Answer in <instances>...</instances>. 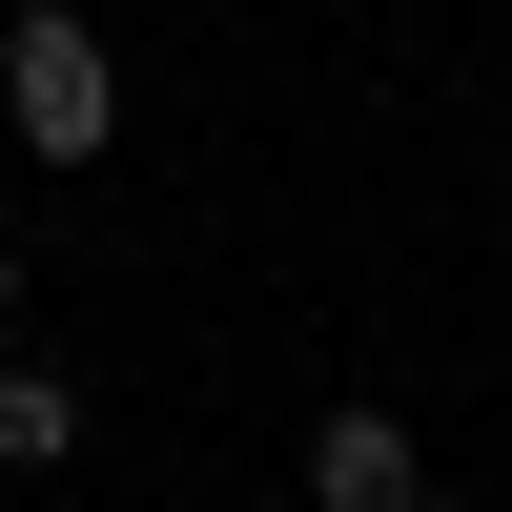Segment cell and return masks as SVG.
Masks as SVG:
<instances>
[{
    "label": "cell",
    "mask_w": 512,
    "mask_h": 512,
    "mask_svg": "<svg viewBox=\"0 0 512 512\" xmlns=\"http://www.w3.org/2000/svg\"><path fill=\"white\" fill-rule=\"evenodd\" d=\"M0 123H21L41 164H103V144H123V62H103V21L21 0V41H0Z\"/></svg>",
    "instance_id": "1"
},
{
    "label": "cell",
    "mask_w": 512,
    "mask_h": 512,
    "mask_svg": "<svg viewBox=\"0 0 512 512\" xmlns=\"http://www.w3.org/2000/svg\"><path fill=\"white\" fill-rule=\"evenodd\" d=\"M308 512H431V451H410L390 410H328L308 431Z\"/></svg>",
    "instance_id": "2"
},
{
    "label": "cell",
    "mask_w": 512,
    "mask_h": 512,
    "mask_svg": "<svg viewBox=\"0 0 512 512\" xmlns=\"http://www.w3.org/2000/svg\"><path fill=\"white\" fill-rule=\"evenodd\" d=\"M62 451H82V390L41 349H0V472H62Z\"/></svg>",
    "instance_id": "3"
},
{
    "label": "cell",
    "mask_w": 512,
    "mask_h": 512,
    "mask_svg": "<svg viewBox=\"0 0 512 512\" xmlns=\"http://www.w3.org/2000/svg\"><path fill=\"white\" fill-rule=\"evenodd\" d=\"M0 308H21V267H0Z\"/></svg>",
    "instance_id": "4"
},
{
    "label": "cell",
    "mask_w": 512,
    "mask_h": 512,
    "mask_svg": "<svg viewBox=\"0 0 512 512\" xmlns=\"http://www.w3.org/2000/svg\"><path fill=\"white\" fill-rule=\"evenodd\" d=\"M431 512H451V492H431Z\"/></svg>",
    "instance_id": "5"
}]
</instances>
